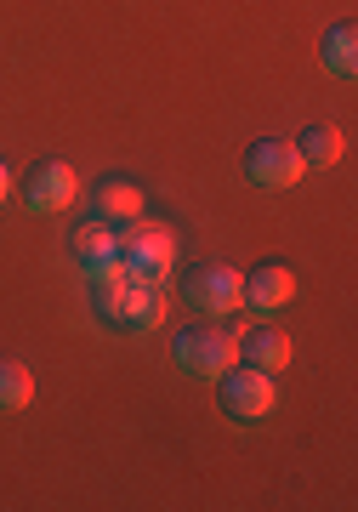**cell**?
Listing matches in <instances>:
<instances>
[{
	"mask_svg": "<svg viewBox=\"0 0 358 512\" xmlns=\"http://www.w3.org/2000/svg\"><path fill=\"white\" fill-rule=\"evenodd\" d=\"M216 382H222V410H228L233 421H262L273 410V376L268 370H251V365L233 370L228 365Z\"/></svg>",
	"mask_w": 358,
	"mask_h": 512,
	"instance_id": "5",
	"label": "cell"
},
{
	"mask_svg": "<svg viewBox=\"0 0 358 512\" xmlns=\"http://www.w3.org/2000/svg\"><path fill=\"white\" fill-rule=\"evenodd\" d=\"M6 188H12V177H6V165H0V200H6Z\"/></svg>",
	"mask_w": 358,
	"mask_h": 512,
	"instance_id": "15",
	"label": "cell"
},
{
	"mask_svg": "<svg viewBox=\"0 0 358 512\" xmlns=\"http://www.w3.org/2000/svg\"><path fill=\"white\" fill-rule=\"evenodd\" d=\"M91 296H97V313L120 330H160L165 325V285L108 274V279H91Z\"/></svg>",
	"mask_w": 358,
	"mask_h": 512,
	"instance_id": "1",
	"label": "cell"
},
{
	"mask_svg": "<svg viewBox=\"0 0 358 512\" xmlns=\"http://www.w3.org/2000/svg\"><path fill=\"white\" fill-rule=\"evenodd\" d=\"M239 319L233 325H188L177 330V342H171V359H177L182 376H199V382H216L222 370L239 359Z\"/></svg>",
	"mask_w": 358,
	"mask_h": 512,
	"instance_id": "2",
	"label": "cell"
},
{
	"mask_svg": "<svg viewBox=\"0 0 358 512\" xmlns=\"http://www.w3.org/2000/svg\"><path fill=\"white\" fill-rule=\"evenodd\" d=\"M239 359L251 370H268V376H279V370L290 365V336L279 325H256V330H239Z\"/></svg>",
	"mask_w": 358,
	"mask_h": 512,
	"instance_id": "9",
	"label": "cell"
},
{
	"mask_svg": "<svg viewBox=\"0 0 358 512\" xmlns=\"http://www.w3.org/2000/svg\"><path fill=\"white\" fill-rule=\"evenodd\" d=\"M29 399H35L29 370H23L18 359H0V410H23Z\"/></svg>",
	"mask_w": 358,
	"mask_h": 512,
	"instance_id": "14",
	"label": "cell"
},
{
	"mask_svg": "<svg viewBox=\"0 0 358 512\" xmlns=\"http://www.w3.org/2000/svg\"><path fill=\"white\" fill-rule=\"evenodd\" d=\"M239 285H245V308H256V313H279L296 296V274H290L285 262H262Z\"/></svg>",
	"mask_w": 358,
	"mask_h": 512,
	"instance_id": "8",
	"label": "cell"
},
{
	"mask_svg": "<svg viewBox=\"0 0 358 512\" xmlns=\"http://www.w3.org/2000/svg\"><path fill=\"white\" fill-rule=\"evenodd\" d=\"M114 262H120V274L126 279H143V285H165L171 268H177V239L143 222V228H126V234H114Z\"/></svg>",
	"mask_w": 358,
	"mask_h": 512,
	"instance_id": "3",
	"label": "cell"
},
{
	"mask_svg": "<svg viewBox=\"0 0 358 512\" xmlns=\"http://www.w3.org/2000/svg\"><path fill=\"white\" fill-rule=\"evenodd\" d=\"M69 251H74V262H80V268L97 279L103 268H114V228H103L97 217L80 222V228L69 234Z\"/></svg>",
	"mask_w": 358,
	"mask_h": 512,
	"instance_id": "10",
	"label": "cell"
},
{
	"mask_svg": "<svg viewBox=\"0 0 358 512\" xmlns=\"http://www.w3.org/2000/svg\"><path fill=\"white\" fill-rule=\"evenodd\" d=\"M296 154H302V165H336L341 160V131L336 126H313L296 137Z\"/></svg>",
	"mask_w": 358,
	"mask_h": 512,
	"instance_id": "13",
	"label": "cell"
},
{
	"mask_svg": "<svg viewBox=\"0 0 358 512\" xmlns=\"http://www.w3.org/2000/svg\"><path fill=\"white\" fill-rule=\"evenodd\" d=\"M302 154H296V143L290 137H262V143H251V154H245V177H251L256 188H290L302 183Z\"/></svg>",
	"mask_w": 358,
	"mask_h": 512,
	"instance_id": "6",
	"label": "cell"
},
{
	"mask_svg": "<svg viewBox=\"0 0 358 512\" xmlns=\"http://www.w3.org/2000/svg\"><path fill=\"white\" fill-rule=\"evenodd\" d=\"M23 205L35 211V217H52V211H63V205H74V194H80V177H74L69 160H40L29 177L18 183Z\"/></svg>",
	"mask_w": 358,
	"mask_h": 512,
	"instance_id": "4",
	"label": "cell"
},
{
	"mask_svg": "<svg viewBox=\"0 0 358 512\" xmlns=\"http://www.w3.org/2000/svg\"><path fill=\"white\" fill-rule=\"evenodd\" d=\"M319 63H324V74L353 80V69H358V29H353V23H330V29H324Z\"/></svg>",
	"mask_w": 358,
	"mask_h": 512,
	"instance_id": "12",
	"label": "cell"
},
{
	"mask_svg": "<svg viewBox=\"0 0 358 512\" xmlns=\"http://www.w3.org/2000/svg\"><path fill=\"white\" fill-rule=\"evenodd\" d=\"M245 274H233V268H199L188 279V308L205 313V319H233V313L245 308Z\"/></svg>",
	"mask_w": 358,
	"mask_h": 512,
	"instance_id": "7",
	"label": "cell"
},
{
	"mask_svg": "<svg viewBox=\"0 0 358 512\" xmlns=\"http://www.w3.org/2000/svg\"><path fill=\"white\" fill-rule=\"evenodd\" d=\"M137 211H143V194L126 177H103L91 188V217L97 222H137Z\"/></svg>",
	"mask_w": 358,
	"mask_h": 512,
	"instance_id": "11",
	"label": "cell"
}]
</instances>
